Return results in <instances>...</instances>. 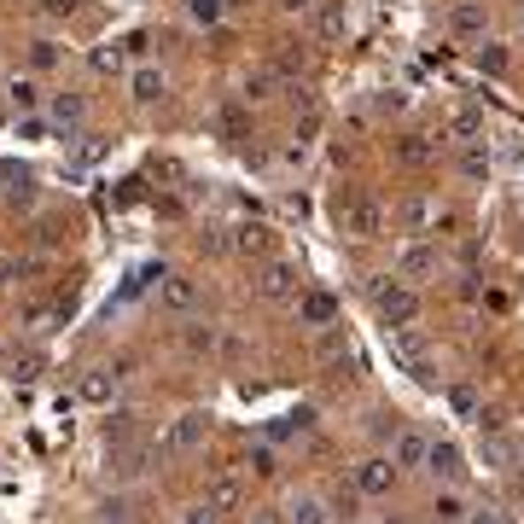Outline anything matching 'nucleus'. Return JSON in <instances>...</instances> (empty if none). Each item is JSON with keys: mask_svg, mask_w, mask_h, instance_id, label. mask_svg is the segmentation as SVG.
I'll return each mask as SVG.
<instances>
[{"mask_svg": "<svg viewBox=\"0 0 524 524\" xmlns=\"http://www.w3.org/2000/svg\"><path fill=\"white\" fill-rule=\"evenodd\" d=\"M460 512H466V507H460L455 496H443V501H437V524H460Z\"/></svg>", "mask_w": 524, "mask_h": 524, "instance_id": "30", "label": "nucleus"}, {"mask_svg": "<svg viewBox=\"0 0 524 524\" xmlns=\"http://www.w3.org/2000/svg\"><path fill=\"white\" fill-rule=\"evenodd\" d=\"M128 88H135L140 105H158V99H164V76H158V70H135V82H128Z\"/></svg>", "mask_w": 524, "mask_h": 524, "instance_id": "16", "label": "nucleus"}, {"mask_svg": "<svg viewBox=\"0 0 524 524\" xmlns=\"http://www.w3.org/2000/svg\"><path fill=\"white\" fill-rule=\"evenodd\" d=\"M0 356H6V350H0Z\"/></svg>", "mask_w": 524, "mask_h": 524, "instance_id": "38", "label": "nucleus"}, {"mask_svg": "<svg viewBox=\"0 0 524 524\" xmlns=\"http://www.w3.org/2000/svg\"><path fill=\"white\" fill-rule=\"evenodd\" d=\"M390 483H397V460L390 455H367L356 466V489L361 496H390Z\"/></svg>", "mask_w": 524, "mask_h": 524, "instance_id": "4", "label": "nucleus"}, {"mask_svg": "<svg viewBox=\"0 0 524 524\" xmlns=\"http://www.w3.org/2000/svg\"><path fill=\"white\" fill-rule=\"evenodd\" d=\"M117 379H123V373H111V367H94V373H82V385H76V397H82L88 408H105V402L117 397Z\"/></svg>", "mask_w": 524, "mask_h": 524, "instance_id": "7", "label": "nucleus"}, {"mask_svg": "<svg viewBox=\"0 0 524 524\" xmlns=\"http://www.w3.org/2000/svg\"><path fill=\"white\" fill-rule=\"evenodd\" d=\"M449 408H455L460 420H472V414H478V390H472V385H455V390H449Z\"/></svg>", "mask_w": 524, "mask_h": 524, "instance_id": "23", "label": "nucleus"}, {"mask_svg": "<svg viewBox=\"0 0 524 524\" xmlns=\"http://www.w3.org/2000/svg\"><path fill=\"white\" fill-rule=\"evenodd\" d=\"M12 274H18V262H6V257H0V286H6Z\"/></svg>", "mask_w": 524, "mask_h": 524, "instance_id": "36", "label": "nucleus"}, {"mask_svg": "<svg viewBox=\"0 0 524 524\" xmlns=\"http://www.w3.org/2000/svg\"><path fill=\"white\" fill-rule=\"evenodd\" d=\"M181 6H187L198 24H216V18H221V0H181Z\"/></svg>", "mask_w": 524, "mask_h": 524, "instance_id": "26", "label": "nucleus"}, {"mask_svg": "<svg viewBox=\"0 0 524 524\" xmlns=\"http://www.w3.org/2000/svg\"><path fill=\"white\" fill-rule=\"evenodd\" d=\"M460 169H466V175H472V181H483V175H489V152H483L478 140H472L466 152H460Z\"/></svg>", "mask_w": 524, "mask_h": 524, "instance_id": "21", "label": "nucleus"}, {"mask_svg": "<svg viewBox=\"0 0 524 524\" xmlns=\"http://www.w3.org/2000/svg\"><path fill=\"white\" fill-rule=\"evenodd\" d=\"M478 65L489 70V76H501V70H507V53H501V47H483V53H478Z\"/></svg>", "mask_w": 524, "mask_h": 524, "instance_id": "29", "label": "nucleus"}, {"mask_svg": "<svg viewBox=\"0 0 524 524\" xmlns=\"http://www.w3.org/2000/svg\"><path fill=\"white\" fill-rule=\"evenodd\" d=\"M53 123H58V128L82 123V94H58V99H53Z\"/></svg>", "mask_w": 524, "mask_h": 524, "instance_id": "20", "label": "nucleus"}, {"mask_svg": "<svg viewBox=\"0 0 524 524\" xmlns=\"http://www.w3.org/2000/svg\"><path fill=\"white\" fill-rule=\"evenodd\" d=\"M29 58H35V70H53L58 65V47L53 42H35V47H29Z\"/></svg>", "mask_w": 524, "mask_h": 524, "instance_id": "28", "label": "nucleus"}, {"mask_svg": "<svg viewBox=\"0 0 524 524\" xmlns=\"http://www.w3.org/2000/svg\"><path fill=\"white\" fill-rule=\"evenodd\" d=\"M117 65H123V47H99L94 53V70H117Z\"/></svg>", "mask_w": 524, "mask_h": 524, "instance_id": "31", "label": "nucleus"}, {"mask_svg": "<svg viewBox=\"0 0 524 524\" xmlns=\"http://www.w3.org/2000/svg\"><path fill=\"white\" fill-rule=\"evenodd\" d=\"M390 356H397V361H402V367H408V373H420V379H426V373H431L426 338H420L414 327H390Z\"/></svg>", "mask_w": 524, "mask_h": 524, "instance_id": "3", "label": "nucleus"}, {"mask_svg": "<svg viewBox=\"0 0 524 524\" xmlns=\"http://www.w3.org/2000/svg\"><path fill=\"white\" fill-rule=\"evenodd\" d=\"M397 221L408 227V234H420V227H431V198H408V204H397Z\"/></svg>", "mask_w": 524, "mask_h": 524, "instance_id": "15", "label": "nucleus"}, {"mask_svg": "<svg viewBox=\"0 0 524 524\" xmlns=\"http://www.w3.org/2000/svg\"><path fill=\"white\" fill-rule=\"evenodd\" d=\"M204 431H210L204 414H175V420H169V431H164V443H158V455H164V460L193 455L198 443H204Z\"/></svg>", "mask_w": 524, "mask_h": 524, "instance_id": "1", "label": "nucleus"}, {"mask_svg": "<svg viewBox=\"0 0 524 524\" xmlns=\"http://www.w3.org/2000/svg\"><path fill=\"white\" fill-rule=\"evenodd\" d=\"M379 297V315H385V327H414V315H420V291H408V286H379L373 291Z\"/></svg>", "mask_w": 524, "mask_h": 524, "instance_id": "2", "label": "nucleus"}, {"mask_svg": "<svg viewBox=\"0 0 524 524\" xmlns=\"http://www.w3.org/2000/svg\"><path fill=\"white\" fill-rule=\"evenodd\" d=\"M164 304L169 309H193L198 304V286H193V280H181V274H164Z\"/></svg>", "mask_w": 524, "mask_h": 524, "instance_id": "12", "label": "nucleus"}, {"mask_svg": "<svg viewBox=\"0 0 524 524\" xmlns=\"http://www.w3.org/2000/svg\"><path fill=\"white\" fill-rule=\"evenodd\" d=\"M431 152H437V146H431L426 135H408V140L397 146V158H402L408 169H426V164H431Z\"/></svg>", "mask_w": 524, "mask_h": 524, "instance_id": "13", "label": "nucleus"}, {"mask_svg": "<svg viewBox=\"0 0 524 524\" xmlns=\"http://www.w3.org/2000/svg\"><path fill=\"white\" fill-rule=\"evenodd\" d=\"M257 291L268 297V304H291V297H297V268H291V262H268L262 280H257Z\"/></svg>", "mask_w": 524, "mask_h": 524, "instance_id": "6", "label": "nucleus"}, {"mask_svg": "<svg viewBox=\"0 0 524 524\" xmlns=\"http://www.w3.org/2000/svg\"><path fill=\"white\" fill-rule=\"evenodd\" d=\"M426 449H431V443L420 437V431H402L397 449H390V460H397V466H426Z\"/></svg>", "mask_w": 524, "mask_h": 524, "instance_id": "9", "label": "nucleus"}, {"mask_svg": "<svg viewBox=\"0 0 524 524\" xmlns=\"http://www.w3.org/2000/svg\"><path fill=\"white\" fill-rule=\"evenodd\" d=\"M250 472H257V478H274V472H280V455L268 449V443H257V449H250Z\"/></svg>", "mask_w": 524, "mask_h": 524, "instance_id": "22", "label": "nucleus"}, {"mask_svg": "<svg viewBox=\"0 0 524 524\" xmlns=\"http://www.w3.org/2000/svg\"><path fill=\"white\" fill-rule=\"evenodd\" d=\"M181 524H216V507H210V501H204V507H193V512H187V519H181Z\"/></svg>", "mask_w": 524, "mask_h": 524, "instance_id": "34", "label": "nucleus"}, {"mask_svg": "<svg viewBox=\"0 0 524 524\" xmlns=\"http://www.w3.org/2000/svg\"><path fill=\"white\" fill-rule=\"evenodd\" d=\"M344 227L356 239H379V234H385V210L373 204V198H350V204H344Z\"/></svg>", "mask_w": 524, "mask_h": 524, "instance_id": "5", "label": "nucleus"}, {"mask_svg": "<svg viewBox=\"0 0 524 524\" xmlns=\"http://www.w3.org/2000/svg\"><path fill=\"white\" fill-rule=\"evenodd\" d=\"M42 6H47L53 18H70V12H76V0H42Z\"/></svg>", "mask_w": 524, "mask_h": 524, "instance_id": "35", "label": "nucleus"}, {"mask_svg": "<svg viewBox=\"0 0 524 524\" xmlns=\"http://www.w3.org/2000/svg\"><path fill=\"white\" fill-rule=\"evenodd\" d=\"M431 268H437V250L431 245H408L402 250V274H431Z\"/></svg>", "mask_w": 524, "mask_h": 524, "instance_id": "17", "label": "nucleus"}, {"mask_svg": "<svg viewBox=\"0 0 524 524\" xmlns=\"http://www.w3.org/2000/svg\"><path fill=\"white\" fill-rule=\"evenodd\" d=\"M234 501H239V478H234V472L210 478V507H234Z\"/></svg>", "mask_w": 524, "mask_h": 524, "instance_id": "19", "label": "nucleus"}, {"mask_svg": "<svg viewBox=\"0 0 524 524\" xmlns=\"http://www.w3.org/2000/svg\"><path fill=\"white\" fill-rule=\"evenodd\" d=\"M274 6H280V12H286V18H304L309 6H315V0H274Z\"/></svg>", "mask_w": 524, "mask_h": 524, "instance_id": "33", "label": "nucleus"}, {"mask_svg": "<svg viewBox=\"0 0 524 524\" xmlns=\"http://www.w3.org/2000/svg\"><path fill=\"white\" fill-rule=\"evenodd\" d=\"M99 524H123V519H117V512H111V519H99Z\"/></svg>", "mask_w": 524, "mask_h": 524, "instance_id": "37", "label": "nucleus"}, {"mask_svg": "<svg viewBox=\"0 0 524 524\" xmlns=\"http://www.w3.org/2000/svg\"><path fill=\"white\" fill-rule=\"evenodd\" d=\"M291 519L286 524H327V512H320V501H291Z\"/></svg>", "mask_w": 524, "mask_h": 524, "instance_id": "24", "label": "nucleus"}, {"mask_svg": "<svg viewBox=\"0 0 524 524\" xmlns=\"http://www.w3.org/2000/svg\"><path fill=\"white\" fill-rule=\"evenodd\" d=\"M268 94H274V76H262V70L245 76V99H268Z\"/></svg>", "mask_w": 524, "mask_h": 524, "instance_id": "27", "label": "nucleus"}, {"mask_svg": "<svg viewBox=\"0 0 524 524\" xmlns=\"http://www.w3.org/2000/svg\"><path fill=\"white\" fill-rule=\"evenodd\" d=\"M297 320H304V327H332V320H338V297L304 291V297H297Z\"/></svg>", "mask_w": 524, "mask_h": 524, "instance_id": "8", "label": "nucleus"}, {"mask_svg": "<svg viewBox=\"0 0 524 524\" xmlns=\"http://www.w3.org/2000/svg\"><path fill=\"white\" fill-rule=\"evenodd\" d=\"M449 24H455L460 35H483V24H489V18H483V6H478V0H455Z\"/></svg>", "mask_w": 524, "mask_h": 524, "instance_id": "11", "label": "nucleus"}, {"mask_svg": "<svg viewBox=\"0 0 524 524\" xmlns=\"http://www.w3.org/2000/svg\"><path fill=\"white\" fill-rule=\"evenodd\" d=\"M6 94H12V105H18V111H29V105H35V99H42V94H35V82H29V76H18V82H6Z\"/></svg>", "mask_w": 524, "mask_h": 524, "instance_id": "25", "label": "nucleus"}, {"mask_svg": "<svg viewBox=\"0 0 524 524\" xmlns=\"http://www.w3.org/2000/svg\"><path fill=\"white\" fill-rule=\"evenodd\" d=\"M35 373H42V356H24V361L12 367V379H35Z\"/></svg>", "mask_w": 524, "mask_h": 524, "instance_id": "32", "label": "nucleus"}, {"mask_svg": "<svg viewBox=\"0 0 524 524\" xmlns=\"http://www.w3.org/2000/svg\"><path fill=\"white\" fill-rule=\"evenodd\" d=\"M234 245L245 250V257H262V250L274 245V234H268V227H239V234H234Z\"/></svg>", "mask_w": 524, "mask_h": 524, "instance_id": "18", "label": "nucleus"}, {"mask_svg": "<svg viewBox=\"0 0 524 524\" xmlns=\"http://www.w3.org/2000/svg\"><path fill=\"white\" fill-rule=\"evenodd\" d=\"M478 135H483V117H478V111H455V117H449V140H460V146H472Z\"/></svg>", "mask_w": 524, "mask_h": 524, "instance_id": "14", "label": "nucleus"}, {"mask_svg": "<svg viewBox=\"0 0 524 524\" xmlns=\"http://www.w3.org/2000/svg\"><path fill=\"white\" fill-rule=\"evenodd\" d=\"M426 472L455 478V472H460V449H455V443H431V449H426Z\"/></svg>", "mask_w": 524, "mask_h": 524, "instance_id": "10", "label": "nucleus"}]
</instances>
